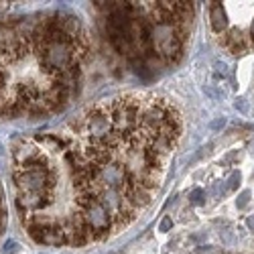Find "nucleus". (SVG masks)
I'll return each instance as SVG.
<instances>
[{
    "instance_id": "obj_1",
    "label": "nucleus",
    "mask_w": 254,
    "mask_h": 254,
    "mask_svg": "<svg viewBox=\"0 0 254 254\" xmlns=\"http://www.w3.org/2000/svg\"><path fill=\"white\" fill-rule=\"evenodd\" d=\"M209 23H211V29H214L218 35H224L230 29L226 8H224L222 2H211V6H209Z\"/></svg>"
},
{
    "instance_id": "obj_2",
    "label": "nucleus",
    "mask_w": 254,
    "mask_h": 254,
    "mask_svg": "<svg viewBox=\"0 0 254 254\" xmlns=\"http://www.w3.org/2000/svg\"><path fill=\"white\" fill-rule=\"evenodd\" d=\"M191 201L193 203H201L203 201V191H201V189H195V191L191 193Z\"/></svg>"
},
{
    "instance_id": "obj_3",
    "label": "nucleus",
    "mask_w": 254,
    "mask_h": 254,
    "mask_svg": "<svg viewBox=\"0 0 254 254\" xmlns=\"http://www.w3.org/2000/svg\"><path fill=\"white\" fill-rule=\"evenodd\" d=\"M171 226H173L171 218H165V220L161 222V232H167V230H171Z\"/></svg>"
},
{
    "instance_id": "obj_4",
    "label": "nucleus",
    "mask_w": 254,
    "mask_h": 254,
    "mask_svg": "<svg viewBox=\"0 0 254 254\" xmlns=\"http://www.w3.org/2000/svg\"><path fill=\"white\" fill-rule=\"evenodd\" d=\"M248 197H250V193H248V191H244V193H242V197H240V201H238V207H244V205L248 203Z\"/></svg>"
},
{
    "instance_id": "obj_5",
    "label": "nucleus",
    "mask_w": 254,
    "mask_h": 254,
    "mask_svg": "<svg viewBox=\"0 0 254 254\" xmlns=\"http://www.w3.org/2000/svg\"><path fill=\"white\" fill-rule=\"evenodd\" d=\"M18 248V244L16 242H6V254H10V252H14Z\"/></svg>"
},
{
    "instance_id": "obj_6",
    "label": "nucleus",
    "mask_w": 254,
    "mask_h": 254,
    "mask_svg": "<svg viewBox=\"0 0 254 254\" xmlns=\"http://www.w3.org/2000/svg\"><path fill=\"white\" fill-rule=\"evenodd\" d=\"M248 37H250V41H254V18H252V25L248 29Z\"/></svg>"
},
{
    "instance_id": "obj_7",
    "label": "nucleus",
    "mask_w": 254,
    "mask_h": 254,
    "mask_svg": "<svg viewBox=\"0 0 254 254\" xmlns=\"http://www.w3.org/2000/svg\"><path fill=\"white\" fill-rule=\"evenodd\" d=\"M246 224H248V228H250V230H254V216H250V218L246 220Z\"/></svg>"
},
{
    "instance_id": "obj_8",
    "label": "nucleus",
    "mask_w": 254,
    "mask_h": 254,
    "mask_svg": "<svg viewBox=\"0 0 254 254\" xmlns=\"http://www.w3.org/2000/svg\"><path fill=\"white\" fill-rule=\"evenodd\" d=\"M250 155H252V157H254V142H252V144H250Z\"/></svg>"
}]
</instances>
